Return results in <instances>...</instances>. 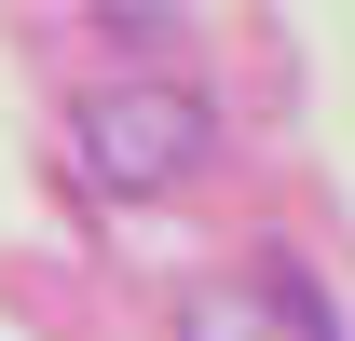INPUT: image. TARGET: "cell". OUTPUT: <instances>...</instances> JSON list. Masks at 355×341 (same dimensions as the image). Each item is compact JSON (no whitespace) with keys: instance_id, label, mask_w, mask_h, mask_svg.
Wrapping results in <instances>:
<instances>
[{"instance_id":"7a4b0ae2","label":"cell","mask_w":355,"mask_h":341,"mask_svg":"<svg viewBox=\"0 0 355 341\" xmlns=\"http://www.w3.org/2000/svg\"><path fill=\"white\" fill-rule=\"evenodd\" d=\"M178 341H342V300L314 287L287 246H246V259H219L178 300Z\"/></svg>"},{"instance_id":"6da1fadb","label":"cell","mask_w":355,"mask_h":341,"mask_svg":"<svg viewBox=\"0 0 355 341\" xmlns=\"http://www.w3.org/2000/svg\"><path fill=\"white\" fill-rule=\"evenodd\" d=\"M69 164L96 191H178L219 164V110L191 82H83L69 96Z\"/></svg>"}]
</instances>
